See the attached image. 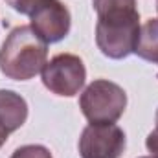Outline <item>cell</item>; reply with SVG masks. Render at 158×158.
Instances as JSON below:
<instances>
[{"mask_svg": "<svg viewBox=\"0 0 158 158\" xmlns=\"http://www.w3.org/2000/svg\"><path fill=\"white\" fill-rule=\"evenodd\" d=\"M98 13L96 44L109 59H125L134 53L140 35V11L136 0H92Z\"/></svg>", "mask_w": 158, "mask_h": 158, "instance_id": "1", "label": "cell"}, {"mask_svg": "<svg viewBox=\"0 0 158 158\" xmlns=\"http://www.w3.org/2000/svg\"><path fill=\"white\" fill-rule=\"evenodd\" d=\"M48 44L31 30L17 26L0 48V72L13 81H30L48 63Z\"/></svg>", "mask_w": 158, "mask_h": 158, "instance_id": "2", "label": "cell"}, {"mask_svg": "<svg viewBox=\"0 0 158 158\" xmlns=\"http://www.w3.org/2000/svg\"><path fill=\"white\" fill-rule=\"evenodd\" d=\"M79 109L90 123H116L127 109V94L114 81L94 79L81 92Z\"/></svg>", "mask_w": 158, "mask_h": 158, "instance_id": "3", "label": "cell"}, {"mask_svg": "<svg viewBox=\"0 0 158 158\" xmlns=\"http://www.w3.org/2000/svg\"><path fill=\"white\" fill-rule=\"evenodd\" d=\"M42 85L55 96L74 98L86 81V68L79 55L57 53L42 68Z\"/></svg>", "mask_w": 158, "mask_h": 158, "instance_id": "4", "label": "cell"}, {"mask_svg": "<svg viewBox=\"0 0 158 158\" xmlns=\"http://www.w3.org/2000/svg\"><path fill=\"white\" fill-rule=\"evenodd\" d=\"M127 138L116 123H88L79 138L81 158H119Z\"/></svg>", "mask_w": 158, "mask_h": 158, "instance_id": "5", "label": "cell"}, {"mask_svg": "<svg viewBox=\"0 0 158 158\" xmlns=\"http://www.w3.org/2000/svg\"><path fill=\"white\" fill-rule=\"evenodd\" d=\"M30 26L46 44L61 42L72 28L70 9L61 0H46L30 15Z\"/></svg>", "mask_w": 158, "mask_h": 158, "instance_id": "6", "label": "cell"}, {"mask_svg": "<svg viewBox=\"0 0 158 158\" xmlns=\"http://www.w3.org/2000/svg\"><path fill=\"white\" fill-rule=\"evenodd\" d=\"M28 119V103L15 90H0V129L6 134L20 129Z\"/></svg>", "mask_w": 158, "mask_h": 158, "instance_id": "7", "label": "cell"}, {"mask_svg": "<svg viewBox=\"0 0 158 158\" xmlns=\"http://www.w3.org/2000/svg\"><path fill=\"white\" fill-rule=\"evenodd\" d=\"M134 53L147 63L158 64V19H149L140 26Z\"/></svg>", "mask_w": 158, "mask_h": 158, "instance_id": "8", "label": "cell"}, {"mask_svg": "<svg viewBox=\"0 0 158 158\" xmlns=\"http://www.w3.org/2000/svg\"><path fill=\"white\" fill-rule=\"evenodd\" d=\"M9 158H53V156H52L48 147L39 145V143H30V145H22V147L15 149Z\"/></svg>", "mask_w": 158, "mask_h": 158, "instance_id": "9", "label": "cell"}, {"mask_svg": "<svg viewBox=\"0 0 158 158\" xmlns=\"http://www.w3.org/2000/svg\"><path fill=\"white\" fill-rule=\"evenodd\" d=\"M42 2H46V0H6V4L11 6L17 13H20V15H28V17L39 7Z\"/></svg>", "mask_w": 158, "mask_h": 158, "instance_id": "10", "label": "cell"}, {"mask_svg": "<svg viewBox=\"0 0 158 158\" xmlns=\"http://www.w3.org/2000/svg\"><path fill=\"white\" fill-rule=\"evenodd\" d=\"M145 147H147V151L151 153V156L158 158V127L147 134V138H145Z\"/></svg>", "mask_w": 158, "mask_h": 158, "instance_id": "11", "label": "cell"}, {"mask_svg": "<svg viewBox=\"0 0 158 158\" xmlns=\"http://www.w3.org/2000/svg\"><path fill=\"white\" fill-rule=\"evenodd\" d=\"M7 136H9V134H6V132H4V131L0 129V149H2V145L6 143V140H7Z\"/></svg>", "mask_w": 158, "mask_h": 158, "instance_id": "12", "label": "cell"}, {"mask_svg": "<svg viewBox=\"0 0 158 158\" xmlns=\"http://www.w3.org/2000/svg\"><path fill=\"white\" fill-rule=\"evenodd\" d=\"M155 121H156V127H158V110H156V116H155Z\"/></svg>", "mask_w": 158, "mask_h": 158, "instance_id": "13", "label": "cell"}, {"mask_svg": "<svg viewBox=\"0 0 158 158\" xmlns=\"http://www.w3.org/2000/svg\"><path fill=\"white\" fill-rule=\"evenodd\" d=\"M140 158H153V156H140Z\"/></svg>", "mask_w": 158, "mask_h": 158, "instance_id": "14", "label": "cell"}, {"mask_svg": "<svg viewBox=\"0 0 158 158\" xmlns=\"http://www.w3.org/2000/svg\"><path fill=\"white\" fill-rule=\"evenodd\" d=\"M156 11H158V0H156Z\"/></svg>", "mask_w": 158, "mask_h": 158, "instance_id": "15", "label": "cell"}]
</instances>
